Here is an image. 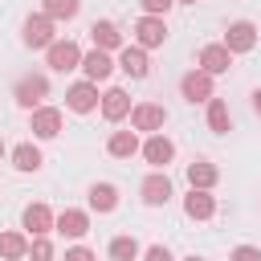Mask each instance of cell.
<instances>
[{
	"instance_id": "obj_1",
	"label": "cell",
	"mask_w": 261,
	"mask_h": 261,
	"mask_svg": "<svg viewBox=\"0 0 261 261\" xmlns=\"http://www.w3.org/2000/svg\"><path fill=\"white\" fill-rule=\"evenodd\" d=\"M12 94H16V102H20L24 110H37V106L45 102V94H49V77H45V73H24Z\"/></svg>"
},
{
	"instance_id": "obj_2",
	"label": "cell",
	"mask_w": 261,
	"mask_h": 261,
	"mask_svg": "<svg viewBox=\"0 0 261 261\" xmlns=\"http://www.w3.org/2000/svg\"><path fill=\"white\" fill-rule=\"evenodd\" d=\"M220 45H224L232 57H237V53H249V49L257 45V24H253V20H232V24L224 29V41H220Z\"/></svg>"
},
{
	"instance_id": "obj_3",
	"label": "cell",
	"mask_w": 261,
	"mask_h": 261,
	"mask_svg": "<svg viewBox=\"0 0 261 261\" xmlns=\"http://www.w3.org/2000/svg\"><path fill=\"white\" fill-rule=\"evenodd\" d=\"M163 122H167V110H163L159 102H139V106H130V130H151V135H159Z\"/></svg>"
},
{
	"instance_id": "obj_4",
	"label": "cell",
	"mask_w": 261,
	"mask_h": 261,
	"mask_svg": "<svg viewBox=\"0 0 261 261\" xmlns=\"http://www.w3.org/2000/svg\"><path fill=\"white\" fill-rule=\"evenodd\" d=\"M163 41H167L163 16H139V20H135V45H139V49H159Z\"/></svg>"
},
{
	"instance_id": "obj_5",
	"label": "cell",
	"mask_w": 261,
	"mask_h": 261,
	"mask_svg": "<svg viewBox=\"0 0 261 261\" xmlns=\"http://www.w3.org/2000/svg\"><path fill=\"white\" fill-rule=\"evenodd\" d=\"M45 57H49V69H57V73H69V69L82 65V49H77V41H53V45L45 49Z\"/></svg>"
},
{
	"instance_id": "obj_6",
	"label": "cell",
	"mask_w": 261,
	"mask_h": 261,
	"mask_svg": "<svg viewBox=\"0 0 261 261\" xmlns=\"http://www.w3.org/2000/svg\"><path fill=\"white\" fill-rule=\"evenodd\" d=\"M139 151H143V159H147V163H151L155 171H163V167H167V163L175 159V143H171V139H167L163 130H159V135H151V139H147V143H143Z\"/></svg>"
},
{
	"instance_id": "obj_7",
	"label": "cell",
	"mask_w": 261,
	"mask_h": 261,
	"mask_svg": "<svg viewBox=\"0 0 261 261\" xmlns=\"http://www.w3.org/2000/svg\"><path fill=\"white\" fill-rule=\"evenodd\" d=\"M57 37H53V20L45 16V12H37V16H29L24 20V45L29 49H49Z\"/></svg>"
},
{
	"instance_id": "obj_8",
	"label": "cell",
	"mask_w": 261,
	"mask_h": 261,
	"mask_svg": "<svg viewBox=\"0 0 261 261\" xmlns=\"http://www.w3.org/2000/svg\"><path fill=\"white\" fill-rule=\"evenodd\" d=\"M65 106H69L73 114H90V110L98 106V86H94V82H73V86L65 90Z\"/></svg>"
},
{
	"instance_id": "obj_9",
	"label": "cell",
	"mask_w": 261,
	"mask_h": 261,
	"mask_svg": "<svg viewBox=\"0 0 261 261\" xmlns=\"http://www.w3.org/2000/svg\"><path fill=\"white\" fill-rule=\"evenodd\" d=\"M29 126H33L37 139H57L61 135V110L57 106H37L33 118H29Z\"/></svg>"
},
{
	"instance_id": "obj_10",
	"label": "cell",
	"mask_w": 261,
	"mask_h": 261,
	"mask_svg": "<svg viewBox=\"0 0 261 261\" xmlns=\"http://www.w3.org/2000/svg\"><path fill=\"white\" fill-rule=\"evenodd\" d=\"M200 69L208 73V77H216V73H228L232 69V53L216 41V45H204L200 49Z\"/></svg>"
},
{
	"instance_id": "obj_11",
	"label": "cell",
	"mask_w": 261,
	"mask_h": 261,
	"mask_svg": "<svg viewBox=\"0 0 261 261\" xmlns=\"http://www.w3.org/2000/svg\"><path fill=\"white\" fill-rule=\"evenodd\" d=\"M82 73H86V82H106L110 77V69H114V61H110V53H102V49H90V53H82V65H77Z\"/></svg>"
},
{
	"instance_id": "obj_12",
	"label": "cell",
	"mask_w": 261,
	"mask_h": 261,
	"mask_svg": "<svg viewBox=\"0 0 261 261\" xmlns=\"http://www.w3.org/2000/svg\"><path fill=\"white\" fill-rule=\"evenodd\" d=\"M179 94H184L188 102H208V98H216V94H212V77H208L204 69H192V73H184V82H179Z\"/></svg>"
},
{
	"instance_id": "obj_13",
	"label": "cell",
	"mask_w": 261,
	"mask_h": 261,
	"mask_svg": "<svg viewBox=\"0 0 261 261\" xmlns=\"http://www.w3.org/2000/svg\"><path fill=\"white\" fill-rule=\"evenodd\" d=\"M98 106H102V118H106V122H122V118L130 114V98H126V90H118V86H110V90L98 98Z\"/></svg>"
},
{
	"instance_id": "obj_14",
	"label": "cell",
	"mask_w": 261,
	"mask_h": 261,
	"mask_svg": "<svg viewBox=\"0 0 261 261\" xmlns=\"http://www.w3.org/2000/svg\"><path fill=\"white\" fill-rule=\"evenodd\" d=\"M20 224H24L29 237H49V232H53V212H49V204H29L24 216H20Z\"/></svg>"
},
{
	"instance_id": "obj_15",
	"label": "cell",
	"mask_w": 261,
	"mask_h": 261,
	"mask_svg": "<svg viewBox=\"0 0 261 261\" xmlns=\"http://www.w3.org/2000/svg\"><path fill=\"white\" fill-rule=\"evenodd\" d=\"M118 69L130 73V77H147V73H151L147 49H139V45H122V49H118Z\"/></svg>"
},
{
	"instance_id": "obj_16",
	"label": "cell",
	"mask_w": 261,
	"mask_h": 261,
	"mask_svg": "<svg viewBox=\"0 0 261 261\" xmlns=\"http://www.w3.org/2000/svg\"><path fill=\"white\" fill-rule=\"evenodd\" d=\"M143 204H151V208H159V204H167L171 200V179L163 175V171H151L147 179H143Z\"/></svg>"
},
{
	"instance_id": "obj_17",
	"label": "cell",
	"mask_w": 261,
	"mask_h": 261,
	"mask_svg": "<svg viewBox=\"0 0 261 261\" xmlns=\"http://www.w3.org/2000/svg\"><path fill=\"white\" fill-rule=\"evenodd\" d=\"M53 228H57L61 237H86V232H90V216H86L82 208H65V212L53 216Z\"/></svg>"
},
{
	"instance_id": "obj_18",
	"label": "cell",
	"mask_w": 261,
	"mask_h": 261,
	"mask_svg": "<svg viewBox=\"0 0 261 261\" xmlns=\"http://www.w3.org/2000/svg\"><path fill=\"white\" fill-rule=\"evenodd\" d=\"M90 41H94V49H102V53L122 49V33H118L114 20H94V24H90Z\"/></svg>"
},
{
	"instance_id": "obj_19",
	"label": "cell",
	"mask_w": 261,
	"mask_h": 261,
	"mask_svg": "<svg viewBox=\"0 0 261 261\" xmlns=\"http://www.w3.org/2000/svg\"><path fill=\"white\" fill-rule=\"evenodd\" d=\"M216 179H220V171H216L208 159H196V163H188V184H192V188H200V192H212V188H216Z\"/></svg>"
},
{
	"instance_id": "obj_20",
	"label": "cell",
	"mask_w": 261,
	"mask_h": 261,
	"mask_svg": "<svg viewBox=\"0 0 261 261\" xmlns=\"http://www.w3.org/2000/svg\"><path fill=\"white\" fill-rule=\"evenodd\" d=\"M184 212H188L192 220H208V216L216 212V200H212L208 192H200V188H192V192L184 196Z\"/></svg>"
},
{
	"instance_id": "obj_21",
	"label": "cell",
	"mask_w": 261,
	"mask_h": 261,
	"mask_svg": "<svg viewBox=\"0 0 261 261\" xmlns=\"http://www.w3.org/2000/svg\"><path fill=\"white\" fill-rule=\"evenodd\" d=\"M228 126H232L228 102H224V98H208V130H212V135H228Z\"/></svg>"
},
{
	"instance_id": "obj_22",
	"label": "cell",
	"mask_w": 261,
	"mask_h": 261,
	"mask_svg": "<svg viewBox=\"0 0 261 261\" xmlns=\"http://www.w3.org/2000/svg\"><path fill=\"white\" fill-rule=\"evenodd\" d=\"M106 151H110L114 159H130V155L139 151V135H135V130H114V135L106 139Z\"/></svg>"
},
{
	"instance_id": "obj_23",
	"label": "cell",
	"mask_w": 261,
	"mask_h": 261,
	"mask_svg": "<svg viewBox=\"0 0 261 261\" xmlns=\"http://www.w3.org/2000/svg\"><path fill=\"white\" fill-rule=\"evenodd\" d=\"M90 208L114 212V208H118V188H114V184H94V188H90Z\"/></svg>"
},
{
	"instance_id": "obj_24",
	"label": "cell",
	"mask_w": 261,
	"mask_h": 261,
	"mask_svg": "<svg viewBox=\"0 0 261 261\" xmlns=\"http://www.w3.org/2000/svg\"><path fill=\"white\" fill-rule=\"evenodd\" d=\"M0 257H4V261H20V257H29V241H24V232H0Z\"/></svg>"
},
{
	"instance_id": "obj_25",
	"label": "cell",
	"mask_w": 261,
	"mask_h": 261,
	"mask_svg": "<svg viewBox=\"0 0 261 261\" xmlns=\"http://www.w3.org/2000/svg\"><path fill=\"white\" fill-rule=\"evenodd\" d=\"M45 159H41V151L33 147V143H20V147H12V167L16 171H37Z\"/></svg>"
},
{
	"instance_id": "obj_26",
	"label": "cell",
	"mask_w": 261,
	"mask_h": 261,
	"mask_svg": "<svg viewBox=\"0 0 261 261\" xmlns=\"http://www.w3.org/2000/svg\"><path fill=\"white\" fill-rule=\"evenodd\" d=\"M82 8V0H45V16L57 24V20H73Z\"/></svg>"
},
{
	"instance_id": "obj_27",
	"label": "cell",
	"mask_w": 261,
	"mask_h": 261,
	"mask_svg": "<svg viewBox=\"0 0 261 261\" xmlns=\"http://www.w3.org/2000/svg\"><path fill=\"white\" fill-rule=\"evenodd\" d=\"M139 257V241L135 237H114L110 241V261H135Z\"/></svg>"
},
{
	"instance_id": "obj_28",
	"label": "cell",
	"mask_w": 261,
	"mask_h": 261,
	"mask_svg": "<svg viewBox=\"0 0 261 261\" xmlns=\"http://www.w3.org/2000/svg\"><path fill=\"white\" fill-rule=\"evenodd\" d=\"M29 257H33V261H53V245H49V237H33V241H29Z\"/></svg>"
},
{
	"instance_id": "obj_29",
	"label": "cell",
	"mask_w": 261,
	"mask_h": 261,
	"mask_svg": "<svg viewBox=\"0 0 261 261\" xmlns=\"http://www.w3.org/2000/svg\"><path fill=\"white\" fill-rule=\"evenodd\" d=\"M175 0H143V16H167Z\"/></svg>"
},
{
	"instance_id": "obj_30",
	"label": "cell",
	"mask_w": 261,
	"mask_h": 261,
	"mask_svg": "<svg viewBox=\"0 0 261 261\" xmlns=\"http://www.w3.org/2000/svg\"><path fill=\"white\" fill-rule=\"evenodd\" d=\"M228 261H261V249H253V245H237Z\"/></svg>"
},
{
	"instance_id": "obj_31",
	"label": "cell",
	"mask_w": 261,
	"mask_h": 261,
	"mask_svg": "<svg viewBox=\"0 0 261 261\" xmlns=\"http://www.w3.org/2000/svg\"><path fill=\"white\" fill-rule=\"evenodd\" d=\"M143 261H175V257H171V249H167V245H151V249L143 253Z\"/></svg>"
},
{
	"instance_id": "obj_32",
	"label": "cell",
	"mask_w": 261,
	"mask_h": 261,
	"mask_svg": "<svg viewBox=\"0 0 261 261\" xmlns=\"http://www.w3.org/2000/svg\"><path fill=\"white\" fill-rule=\"evenodd\" d=\"M65 261H94V253L86 245H73V249H65Z\"/></svg>"
},
{
	"instance_id": "obj_33",
	"label": "cell",
	"mask_w": 261,
	"mask_h": 261,
	"mask_svg": "<svg viewBox=\"0 0 261 261\" xmlns=\"http://www.w3.org/2000/svg\"><path fill=\"white\" fill-rule=\"evenodd\" d=\"M253 110L261 114V90H253Z\"/></svg>"
},
{
	"instance_id": "obj_34",
	"label": "cell",
	"mask_w": 261,
	"mask_h": 261,
	"mask_svg": "<svg viewBox=\"0 0 261 261\" xmlns=\"http://www.w3.org/2000/svg\"><path fill=\"white\" fill-rule=\"evenodd\" d=\"M175 4H200V0H175Z\"/></svg>"
},
{
	"instance_id": "obj_35",
	"label": "cell",
	"mask_w": 261,
	"mask_h": 261,
	"mask_svg": "<svg viewBox=\"0 0 261 261\" xmlns=\"http://www.w3.org/2000/svg\"><path fill=\"white\" fill-rule=\"evenodd\" d=\"M184 261H204V257H196V253H192V257H184Z\"/></svg>"
},
{
	"instance_id": "obj_36",
	"label": "cell",
	"mask_w": 261,
	"mask_h": 261,
	"mask_svg": "<svg viewBox=\"0 0 261 261\" xmlns=\"http://www.w3.org/2000/svg\"><path fill=\"white\" fill-rule=\"evenodd\" d=\"M0 155H4V139H0Z\"/></svg>"
}]
</instances>
